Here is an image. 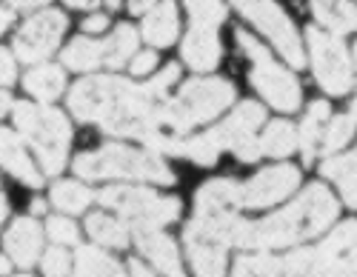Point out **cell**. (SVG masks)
<instances>
[{
  "mask_svg": "<svg viewBox=\"0 0 357 277\" xmlns=\"http://www.w3.org/2000/svg\"><path fill=\"white\" fill-rule=\"evenodd\" d=\"M177 69L169 63L155 80L129 83L123 77H86L72 86L69 109L86 120L98 123L106 135L114 137H137L160 132V109L169 100V89L174 86Z\"/></svg>",
  "mask_w": 357,
  "mask_h": 277,
  "instance_id": "obj_1",
  "label": "cell"
},
{
  "mask_svg": "<svg viewBox=\"0 0 357 277\" xmlns=\"http://www.w3.org/2000/svg\"><path fill=\"white\" fill-rule=\"evenodd\" d=\"M337 218V200L332 192L314 183L297 200H291L286 209L257 223H237L234 229V246L241 249H283L301 240H309L320 234Z\"/></svg>",
  "mask_w": 357,
  "mask_h": 277,
  "instance_id": "obj_2",
  "label": "cell"
},
{
  "mask_svg": "<svg viewBox=\"0 0 357 277\" xmlns=\"http://www.w3.org/2000/svg\"><path fill=\"white\" fill-rule=\"evenodd\" d=\"M266 112L257 103H243L237 106L226 123L215 126L212 132L197 135V137H183V135H163L155 132L152 137H146L143 143L155 151H166V155H183L200 166H212L218 160L220 151H234L241 160L252 163L257 160L260 151V140L255 137V129L263 126Z\"/></svg>",
  "mask_w": 357,
  "mask_h": 277,
  "instance_id": "obj_3",
  "label": "cell"
},
{
  "mask_svg": "<svg viewBox=\"0 0 357 277\" xmlns=\"http://www.w3.org/2000/svg\"><path fill=\"white\" fill-rule=\"evenodd\" d=\"M75 172L83 180H103V177H126V180H149L169 186L174 183L172 169L152 151L129 149L121 143H106L98 151H89L75 160Z\"/></svg>",
  "mask_w": 357,
  "mask_h": 277,
  "instance_id": "obj_4",
  "label": "cell"
},
{
  "mask_svg": "<svg viewBox=\"0 0 357 277\" xmlns=\"http://www.w3.org/2000/svg\"><path fill=\"white\" fill-rule=\"evenodd\" d=\"M234 100V86L220 77H195L183 83L181 95L163 103L160 109V132L183 135L197 123L212 120Z\"/></svg>",
  "mask_w": 357,
  "mask_h": 277,
  "instance_id": "obj_5",
  "label": "cell"
},
{
  "mask_svg": "<svg viewBox=\"0 0 357 277\" xmlns=\"http://www.w3.org/2000/svg\"><path fill=\"white\" fill-rule=\"evenodd\" d=\"M15 126L35 149V155L46 174H57L66 166V155L72 146L69 120L49 106L35 103H15Z\"/></svg>",
  "mask_w": 357,
  "mask_h": 277,
  "instance_id": "obj_6",
  "label": "cell"
},
{
  "mask_svg": "<svg viewBox=\"0 0 357 277\" xmlns=\"http://www.w3.org/2000/svg\"><path fill=\"white\" fill-rule=\"evenodd\" d=\"M100 203L121 214L129 223V229L166 226L181 214V200L177 197H160L152 189H137V186H109L100 192Z\"/></svg>",
  "mask_w": 357,
  "mask_h": 277,
  "instance_id": "obj_7",
  "label": "cell"
},
{
  "mask_svg": "<svg viewBox=\"0 0 357 277\" xmlns=\"http://www.w3.org/2000/svg\"><path fill=\"white\" fill-rule=\"evenodd\" d=\"M237 43H241V49L249 54L252 66H255L252 83L266 100L280 112H294L301 106V83H297V77L291 72H286L283 66L275 63L272 54L266 52V46H260L246 32H237Z\"/></svg>",
  "mask_w": 357,
  "mask_h": 277,
  "instance_id": "obj_8",
  "label": "cell"
},
{
  "mask_svg": "<svg viewBox=\"0 0 357 277\" xmlns=\"http://www.w3.org/2000/svg\"><path fill=\"white\" fill-rule=\"evenodd\" d=\"M231 6L243 17H249L260 32L278 46V52L289 60L291 69H301L306 63L301 35H297L294 23L289 20V15L275 3V0H231Z\"/></svg>",
  "mask_w": 357,
  "mask_h": 277,
  "instance_id": "obj_9",
  "label": "cell"
},
{
  "mask_svg": "<svg viewBox=\"0 0 357 277\" xmlns=\"http://www.w3.org/2000/svg\"><path fill=\"white\" fill-rule=\"evenodd\" d=\"M309 49H312V69L317 83L329 95H346L351 89V63L349 52L337 40V35H326L320 29H309Z\"/></svg>",
  "mask_w": 357,
  "mask_h": 277,
  "instance_id": "obj_10",
  "label": "cell"
},
{
  "mask_svg": "<svg viewBox=\"0 0 357 277\" xmlns=\"http://www.w3.org/2000/svg\"><path fill=\"white\" fill-rule=\"evenodd\" d=\"M66 15L57 9H46L38 12L35 17H29L20 32L15 35V54L23 60V63H40L46 60L57 43H61L63 32H66Z\"/></svg>",
  "mask_w": 357,
  "mask_h": 277,
  "instance_id": "obj_11",
  "label": "cell"
},
{
  "mask_svg": "<svg viewBox=\"0 0 357 277\" xmlns=\"http://www.w3.org/2000/svg\"><path fill=\"white\" fill-rule=\"evenodd\" d=\"M297 183H301V172L294 166H269L257 172L246 186H241V206L263 209V206L280 203L297 189Z\"/></svg>",
  "mask_w": 357,
  "mask_h": 277,
  "instance_id": "obj_12",
  "label": "cell"
},
{
  "mask_svg": "<svg viewBox=\"0 0 357 277\" xmlns=\"http://www.w3.org/2000/svg\"><path fill=\"white\" fill-rule=\"evenodd\" d=\"M132 237H135V243H137V249H140L149 260H152V266H155L160 274H166V277H186L174 240H172L169 234H163L158 226L132 229Z\"/></svg>",
  "mask_w": 357,
  "mask_h": 277,
  "instance_id": "obj_13",
  "label": "cell"
},
{
  "mask_svg": "<svg viewBox=\"0 0 357 277\" xmlns=\"http://www.w3.org/2000/svg\"><path fill=\"white\" fill-rule=\"evenodd\" d=\"M283 266H286V277H349L346 260L323 252L320 246L291 252L283 260Z\"/></svg>",
  "mask_w": 357,
  "mask_h": 277,
  "instance_id": "obj_14",
  "label": "cell"
},
{
  "mask_svg": "<svg viewBox=\"0 0 357 277\" xmlns=\"http://www.w3.org/2000/svg\"><path fill=\"white\" fill-rule=\"evenodd\" d=\"M183 60L197 69V72H209L218 66V60H220V40H218V32H215V26L209 23H195L189 29V35L183 38Z\"/></svg>",
  "mask_w": 357,
  "mask_h": 277,
  "instance_id": "obj_15",
  "label": "cell"
},
{
  "mask_svg": "<svg viewBox=\"0 0 357 277\" xmlns=\"http://www.w3.org/2000/svg\"><path fill=\"white\" fill-rule=\"evenodd\" d=\"M40 243H43L40 226H38L35 220H29V218H20V220H15L12 229L6 232L3 249L9 252V257H12L17 266L29 269V266L38 260V255H40Z\"/></svg>",
  "mask_w": 357,
  "mask_h": 277,
  "instance_id": "obj_16",
  "label": "cell"
},
{
  "mask_svg": "<svg viewBox=\"0 0 357 277\" xmlns=\"http://www.w3.org/2000/svg\"><path fill=\"white\" fill-rule=\"evenodd\" d=\"M186 249L197 277H226V243L186 232Z\"/></svg>",
  "mask_w": 357,
  "mask_h": 277,
  "instance_id": "obj_17",
  "label": "cell"
},
{
  "mask_svg": "<svg viewBox=\"0 0 357 277\" xmlns=\"http://www.w3.org/2000/svg\"><path fill=\"white\" fill-rule=\"evenodd\" d=\"M0 163H3V169L9 174H15L17 180H23L26 186H32V189L40 186V174H38L35 163L29 160L23 143L15 137V132H9L3 126H0Z\"/></svg>",
  "mask_w": 357,
  "mask_h": 277,
  "instance_id": "obj_18",
  "label": "cell"
},
{
  "mask_svg": "<svg viewBox=\"0 0 357 277\" xmlns=\"http://www.w3.org/2000/svg\"><path fill=\"white\" fill-rule=\"evenodd\" d=\"M143 38L152 46H169L177 38V6L174 0H160L143 20Z\"/></svg>",
  "mask_w": 357,
  "mask_h": 277,
  "instance_id": "obj_19",
  "label": "cell"
},
{
  "mask_svg": "<svg viewBox=\"0 0 357 277\" xmlns=\"http://www.w3.org/2000/svg\"><path fill=\"white\" fill-rule=\"evenodd\" d=\"M312 12L332 35H349L357 29V6L349 0H312Z\"/></svg>",
  "mask_w": 357,
  "mask_h": 277,
  "instance_id": "obj_20",
  "label": "cell"
},
{
  "mask_svg": "<svg viewBox=\"0 0 357 277\" xmlns=\"http://www.w3.org/2000/svg\"><path fill=\"white\" fill-rule=\"evenodd\" d=\"M323 174L337 183L346 206L357 209V151H349V155H340V158H329L323 163Z\"/></svg>",
  "mask_w": 357,
  "mask_h": 277,
  "instance_id": "obj_21",
  "label": "cell"
},
{
  "mask_svg": "<svg viewBox=\"0 0 357 277\" xmlns=\"http://www.w3.org/2000/svg\"><path fill=\"white\" fill-rule=\"evenodd\" d=\"M23 86H26L29 95H35L38 100L49 103L54 98H61V91L66 86V77H63L61 66H46L43 63V66H35L32 72L23 77Z\"/></svg>",
  "mask_w": 357,
  "mask_h": 277,
  "instance_id": "obj_22",
  "label": "cell"
},
{
  "mask_svg": "<svg viewBox=\"0 0 357 277\" xmlns=\"http://www.w3.org/2000/svg\"><path fill=\"white\" fill-rule=\"evenodd\" d=\"M326 120H329V103L326 100H317L309 106V114L303 120V126H301V149H303V158L306 163H312V158L320 151V143H323V126H326Z\"/></svg>",
  "mask_w": 357,
  "mask_h": 277,
  "instance_id": "obj_23",
  "label": "cell"
},
{
  "mask_svg": "<svg viewBox=\"0 0 357 277\" xmlns=\"http://www.w3.org/2000/svg\"><path fill=\"white\" fill-rule=\"evenodd\" d=\"M135 49H137V32L129 23H121L103 43V63L109 69H121L129 63V57H135Z\"/></svg>",
  "mask_w": 357,
  "mask_h": 277,
  "instance_id": "obj_24",
  "label": "cell"
},
{
  "mask_svg": "<svg viewBox=\"0 0 357 277\" xmlns=\"http://www.w3.org/2000/svg\"><path fill=\"white\" fill-rule=\"evenodd\" d=\"M297 146H301V135H297V129L286 120L269 123L266 135L260 137V151H266V155H272V158H289Z\"/></svg>",
  "mask_w": 357,
  "mask_h": 277,
  "instance_id": "obj_25",
  "label": "cell"
},
{
  "mask_svg": "<svg viewBox=\"0 0 357 277\" xmlns=\"http://www.w3.org/2000/svg\"><path fill=\"white\" fill-rule=\"evenodd\" d=\"M61 60H63L66 69L89 72V69H95V66L103 63V43L89 40V38H75V40L63 49Z\"/></svg>",
  "mask_w": 357,
  "mask_h": 277,
  "instance_id": "obj_26",
  "label": "cell"
},
{
  "mask_svg": "<svg viewBox=\"0 0 357 277\" xmlns=\"http://www.w3.org/2000/svg\"><path fill=\"white\" fill-rule=\"evenodd\" d=\"M75 277H126L121 263L109 257L106 252H98L92 246H83L77 252V269Z\"/></svg>",
  "mask_w": 357,
  "mask_h": 277,
  "instance_id": "obj_27",
  "label": "cell"
},
{
  "mask_svg": "<svg viewBox=\"0 0 357 277\" xmlns=\"http://www.w3.org/2000/svg\"><path fill=\"white\" fill-rule=\"evenodd\" d=\"M86 232L92 234L98 243H103V246H126L129 243V234H132V229H129V223L126 220H114V218H109V214H89V220H86Z\"/></svg>",
  "mask_w": 357,
  "mask_h": 277,
  "instance_id": "obj_28",
  "label": "cell"
},
{
  "mask_svg": "<svg viewBox=\"0 0 357 277\" xmlns=\"http://www.w3.org/2000/svg\"><path fill=\"white\" fill-rule=\"evenodd\" d=\"M52 203L61 209V211H69V214H80L89 203H92V192L80 183H72V180H61L57 186L52 189Z\"/></svg>",
  "mask_w": 357,
  "mask_h": 277,
  "instance_id": "obj_29",
  "label": "cell"
},
{
  "mask_svg": "<svg viewBox=\"0 0 357 277\" xmlns=\"http://www.w3.org/2000/svg\"><path fill=\"white\" fill-rule=\"evenodd\" d=\"M234 277H286V266L272 255H246L234 263Z\"/></svg>",
  "mask_w": 357,
  "mask_h": 277,
  "instance_id": "obj_30",
  "label": "cell"
},
{
  "mask_svg": "<svg viewBox=\"0 0 357 277\" xmlns=\"http://www.w3.org/2000/svg\"><path fill=\"white\" fill-rule=\"evenodd\" d=\"M354 129H357V117H354V114H340V117H335V120L329 123V129H326V135H323V143H320L323 155L332 158L335 151H340V149L354 137Z\"/></svg>",
  "mask_w": 357,
  "mask_h": 277,
  "instance_id": "obj_31",
  "label": "cell"
},
{
  "mask_svg": "<svg viewBox=\"0 0 357 277\" xmlns=\"http://www.w3.org/2000/svg\"><path fill=\"white\" fill-rule=\"evenodd\" d=\"M354 243H357V223L354 220H346V223H340L329 237L320 243V249L335 255V257H340L346 249H351Z\"/></svg>",
  "mask_w": 357,
  "mask_h": 277,
  "instance_id": "obj_32",
  "label": "cell"
},
{
  "mask_svg": "<svg viewBox=\"0 0 357 277\" xmlns=\"http://www.w3.org/2000/svg\"><path fill=\"white\" fill-rule=\"evenodd\" d=\"M189 15L195 17V23H209V26H218L223 17H226V9L220 0H183Z\"/></svg>",
  "mask_w": 357,
  "mask_h": 277,
  "instance_id": "obj_33",
  "label": "cell"
},
{
  "mask_svg": "<svg viewBox=\"0 0 357 277\" xmlns=\"http://www.w3.org/2000/svg\"><path fill=\"white\" fill-rule=\"evenodd\" d=\"M43 274L46 277H72V263H69V255L61 249V246H54L43 255Z\"/></svg>",
  "mask_w": 357,
  "mask_h": 277,
  "instance_id": "obj_34",
  "label": "cell"
},
{
  "mask_svg": "<svg viewBox=\"0 0 357 277\" xmlns=\"http://www.w3.org/2000/svg\"><path fill=\"white\" fill-rule=\"evenodd\" d=\"M46 232H49V237H52L57 246L77 243V226H75L72 220H66V218H49Z\"/></svg>",
  "mask_w": 357,
  "mask_h": 277,
  "instance_id": "obj_35",
  "label": "cell"
},
{
  "mask_svg": "<svg viewBox=\"0 0 357 277\" xmlns=\"http://www.w3.org/2000/svg\"><path fill=\"white\" fill-rule=\"evenodd\" d=\"M158 66V54L155 52H140L132 57V75H146Z\"/></svg>",
  "mask_w": 357,
  "mask_h": 277,
  "instance_id": "obj_36",
  "label": "cell"
},
{
  "mask_svg": "<svg viewBox=\"0 0 357 277\" xmlns=\"http://www.w3.org/2000/svg\"><path fill=\"white\" fill-rule=\"evenodd\" d=\"M12 80H15V57L6 49H0V86H6Z\"/></svg>",
  "mask_w": 357,
  "mask_h": 277,
  "instance_id": "obj_37",
  "label": "cell"
},
{
  "mask_svg": "<svg viewBox=\"0 0 357 277\" xmlns=\"http://www.w3.org/2000/svg\"><path fill=\"white\" fill-rule=\"evenodd\" d=\"M106 15H92V17H89L86 23H83V29H86V32H103V29H106Z\"/></svg>",
  "mask_w": 357,
  "mask_h": 277,
  "instance_id": "obj_38",
  "label": "cell"
},
{
  "mask_svg": "<svg viewBox=\"0 0 357 277\" xmlns=\"http://www.w3.org/2000/svg\"><path fill=\"white\" fill-rule=\"evenodd\" d=\"M160 0H129V12H135V15H143V12H149L152 6H158Z\"/></svg>",
  "mask_w": 357,
  "mask_h": 277,
  "instance_id": "obj_39",
  "label": "cell"
},
{
  "mask_svg": "<svg viewBox=\"0 0 357 277\" xmlns=\"http://www.w3.org/2000/svg\"><path fill=\"white\" fill-rule=\"evenodd\" d=\"M129 271H132L129 277H155V274L149 271V269H146L140 260H132V263H129Z\"/></svg>",
  "mask_w": 357,
  "mask_h": 277,
  "instance_id": "obj_40",
  "label": "cell"
},
{
  "mask_svg": "<svg viewBox=\"0 0 357 277\" xmlns=\"http://www.w3.org/2000/svg\"><path fill=\"white\" fill-rule=\"evenodd\" d=\"M9 3H12L15 9H38V6L46 3V0H9Z\"/></svg>",
  "mask_w": 357,
  "mask_h": 277,
  "instance_id": "obj_41",
  "label": "cell"
},
{
  "mask_svg": "<svg viewBox=\"0 0 357 277\" xmlns=\"http://www.w3.org/2000/svg\"><path fill=\"white\" fill-rule=\"evenodd\" d=\"M346 266H349V277H357V243L351 246V252L346 257Z\"/></svg>",
  "mask_w": 357,
  "mask_h": 277,
  "instance_id": "obj_42",
  "label": "cell"
},
{
  "mask_svg": "<svg viewBox=\"0 0 357 277\" xmlns=\"http://www.w3.org/2000/svg\"><path fill=\"white\" fill-rule=\"evenodd\" d=\"M66 3H69L72 9H95L100 0H66Z\"/></svg>",
  "mask_w": 357,
  "mask_h": 277,
  "instance_id": "obj_43",
  "label": "cell"
},
{
  "mask_svg": "<svg viewBox=\"0 0 357 277\" xmlns=\"http://www.w3.org/2000/svg\"><path fill=\"white\" fill-rule=\"evenodd\" d=\"M9 109H12V98L6 95V91H0V117H3Z\"/></svg>",
  "mask_w": 357,
  "mask_h": 277,
  "instance_id": "obj_44",
  "label": "cell"
},
{
  "mask_svg": "<svg viewBox=\"0 0 357 277\" xmlns=\"http://www.w3.org/2000/svg\"><path fill=\"white\" fill-rule=\"evenodd\" d=\"M12 23V12H6V9H0V35L6 32V26Z\"/></svg>",
  "mask_w": 357,
  "mask_h": 277,
  "instance_id": "obj_45",
  "label": "cell"
},
{
  "mask_svg": "<svg viewBox=\"0 0 357 277\" xmlns=\"http://www.w3.org/2000/svg\"><path fill=\"white\" fill-rule=\"evenodd\" d=\"M9 269H12V257L0 255V274H9Z\"/></svg>",
  "mask_w": 357,
  "mask_h": 277,
  "instance_id": "obj_46",
  "label": "cell"
},
{
  "mask_svg": "<svg viewBox=\"0 0 357 277\" xmlns=\"http://www.w3.org/2000/svg\"><path fill=\"white\" fill-rule=\"evenodd\" d=\"M6 220V197H3V192H0V223Z\"/></svg>",
  "mask_w": 357,
  "mask_h": 277,
  "instance_id": "obj_47",
  "label": "cell"
},
{
  "mask_svg": "<svg viewBox=\"0 0 357 277\" xmlns=\"http://www.w3.org/2000/svg\"><path fill=\"white\" fill-rule=\"evenodd\" d=\"M43 211H46V203L43 200H35L32 203V214H43Z\"/></svg>",
  "mask_w": 357,
  "mask_h": 277,
  "instance_id": "obj_48",
  "label": "cell"
},
{
  "mask_svg": "<svg viewBox=\"0 0 357 277\" xmlns=\"http://www.w3.org/2000/svg\"><path fill=\"white\" fill-rule=\"evenodd\" d=\"M106 6L109 9H117V6H121V0H106Z\"/></svg>",
  "mask_w": 357,
  "mask_h": 277,
  "instance_id": "obj_49",
  "label": "cell"
},
{
  "mask_svg": "<svg viewBox=\"0 0 357 277\" xmlns=\"http://www.w3.org/2000/svg\"><path fill=\"white\" fill-rule=\"evenodd\" d=\"M351 114H354V117H357V100H354V103H351Z\"/></svg>",
  "mask_w": 357,
  "mask_h": 277,
  "instance_id": "obj_50",
  "label": "cell"
},
{
  "mask_svg": "<svg viewBox=\"0 0 357 277\" xmlns=\"http://www.w3.org/2000/svg\"><path fill=\"white\" fill-rule=\"evenodd\" d=\"M354 63H357V46H354Z\"/></svg>",
  "mask_w": 357,
  "mask_h": 277,
  "instance_id": "obj_51",
  "label": "cell"
},
{
  "mask_svg": "<svg viewBox=\"0 0 357 277\" xmlns=\"http://www.w3.org/2000/svg\"><path fill=\"white\" fill-rule=\"evenodd\" d=\"M20 277H26V274H20Z\"/></svg>",
  "mask_w": 357,
  "mask_h": 277,
  "instance_id": "obj_52",
  "label": "cell"
}]
</instances>
